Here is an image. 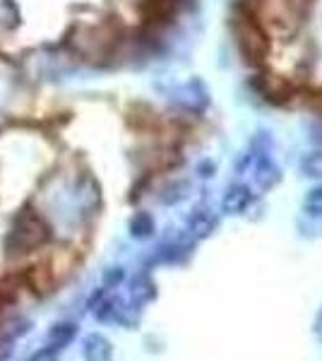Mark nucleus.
Masks as SVG:
<instances>
[{"label": "nucleus", "instance_id": "nucleus-1", "mask_svg": "<svg viewBox=\"0 0 322 361\" xmlns=\"http://www.w3.org/2000/svg\"><path fill=\"white\" fill-rule=\"evenodd\" d=\"M308 10V0H267L265 15L277 29L289 32L296 27L298 20H303Z\"/></svg>", "mask_w": 322, "mask_h": 361}, {"label": "nucleus", "instance_id": "nucleus-2", "mask_svg": "<svg viewBox=\"0 0 322 361\" xmlns=\"http://www.w3.org/2000/svg\"><path fill=\"white\" fill-rule=\"evenodd\" d=\"M250 173H253V183L257 190H269L282 180V169L274 164L272 157H255Z\"/></svg>", "mask_w": 322, "mask_h": 361}, {"label": "nucleus", "instance_id": "nucleus-3", "mask_svg": "<svg viewBox=\"0 0 322 361\" xmlns=\"http://www.w3.org/2000/svg\"><path fill=\"white\" fill-rule=\"evenodd\" d=\"M250 200H253V190L245 183H231L226 188L224 197H221V212L224 214H241L248 209Z\"/></svg>", "mask_w": 322, "mask_h": 361}, {"label": "nucleus", "instance_id": "nucleus-4", "mask_svg": "<svg viewBox=\"0 0 322 361\" xmlns=\"http://www.w3.org/2000/svg\"><path fill=\"white\" fill-rule=\"evenodd\" d=\"M178 104L183 109H190V111H202V109L207 106L209 94H207V90H204V85L200 82V80H190L188 85L180 87Z\"/></svg>", "mask_w": 322, "mask_h": 361}, {"label": "nucleus", "instance_id": "nucleus-5", "mask_svg": "<svg viewBox=\"0 0 322 361\" xmlns=\"http://www.w3.org/2000/svg\"><path fill=\"white\" fill-rule=\"evenodd\" d=\"M216 224H219V219H216V214L212 209H195L190 217V231L195 238H207L214 234Z\"/></svg>", "mask_w": 322, "mask_h": 361}, {"label": "nucleus", "instance_id": "nucleus-6", "mask_svg": "<svg viewBox=\"0 0 322 361\" xmlns=\"http://www.w3.org/2000/svg\"><path fill=\"white\" fill-rule=\"evenodd\" d=\"M87 359L89 361H111V342L99 335L87 340Z\"/></svg>", "mask_w": 322, "mask_h": 361}, {"label": "nucleus", "instance_id": "nucleus-7", "mask_svg": "<svg viewBox=\"0 0 322 361\" xmlns=\"http://www.w3.org/2000/svg\"><path fill=\"white\" fill-rule=\"evenodd\" d=\"M301 173L306 178H322V152H310L303 157Z\"/></svg>", "mask_w": 322, "mask_h": 361}, {"label": "nucleus", "instance_id": "nucleus-8", "mask_svg": "<svg viewBox=\"0 0 322 361\" xmlns=\"http://www.w3.org/2000/svg\"><path fill=\"white\" fill-rule=\"evenodd\" d=\"M272 147H274L272 135H269L267 130H260V133H255L253 140H250V149H248V152H253L255 157H269Z\"/></svg>", "mask_w": 322, "mask_h": 361}, {"label": "nucleus", "instance_id": "nucleus-9", "mask_svg": "<svg viewBox=\"0 0 322 361\" xmlns=\"http://www.w3.org/2000/svg\"><path fill=\"white\" fill-rule=\"evenodd\" d=\"M306 212L313 214V217H322V185L308 190L306 195Z\"/></svg>", "mask_w": 322, "mask_h": 361}, {"label": "nucleus", "instance_id": "nucleus-10", "mask_svg": "<svg viewBox=\"0 0 322 361\" xmlns=\"http://www.w3.org/2000/svg\"><path fill=\"white\" fill-rule=\"evenodd\" d=\"M308 217H310V224L306 219H301V222H298V229H301L303 236H318L322 231V217H313V214H308Z\"/></svg>", "mask_w": 322, "mask_h": 361}, {"label": "nucleus", "instance_id": "nucleus-11", "mask_svg": "<svg viewBox=\"0 0 322 361\" xmlns=\"http://www.w3.org/2000/svg\"><path fill=\"white\" fill-rule=\"evenodd\" d=\"M151 231H154V224H151V219L147 217V214L135 217V222H132V234L135 236H149Z\"/></svg>", "mask_w": 322, "mask_h": 361}, {"label": "nucleus", "instance_id": "nucleus-12", "mask_svg": "<svg viewBox=\"0 0 322 361\" xmlns=\"http://www.w3.org/2000/svg\"><path fill=\"white\" fill-rule=\"evenodd\" d=\"M188 195V183H173L171 188H168V195H163V202H178L183 200V197Z\"/></svg>", "mask_w": 322, "mask_h": 361}, {"label": "nucleus", "instance_id": "nucleus-13", "mask_svg": "<svg viewBox=\"0 0 322 361\" xmlns=\"http://www.w3.org/2000/svg\"><path fill=\"white\" fill-rule=\"evenodd\" d=\"M197 171H202V176H204V178H209V176H212V171H214V164H209V161H204L202 166H197Z\"/></svg>", "mask_w": 322, "mask_h": 361}, {"label": "nucleus", "instance_id": "nucleus-14", "mask_svg": "<svg viewBox=\"0 0 322 361\" xmlns=\"http://www.w3.org/2000/svg\"><path fill=\"white\" fill-rule=\"evenodd\" d=\"M315 333H318V337H320V340H322V313H320L318 323H315Z\"/></svg>", "mask_w": 322, "mask_h": 361}]
</instances>
